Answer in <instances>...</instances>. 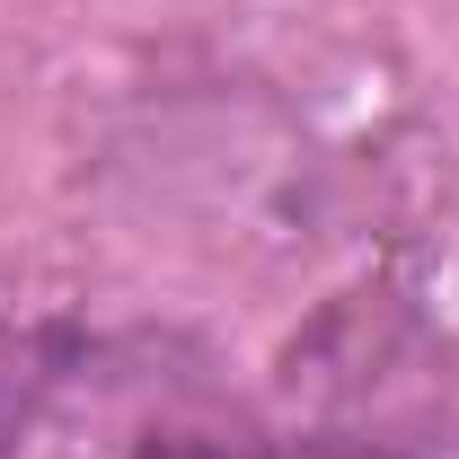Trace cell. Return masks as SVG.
I'll list each match as a JSON object with an SVG mask.
<instances>
[{
  "mask_svg": "<svg viewBox=\"0 0 459 459\" xmlns=\"http://www.w3.org/2000/svg\"><path fill=\"white\" fill-rule=\"evenodd\" d=\"M0 459H274V442L212 353L80 336L0 398Z\"/></svg>",
  "mask_w": 459,
  "mask_h": 459,
  "instance_id": "cell-1",
  "label": "cell"
}]
</instances>
